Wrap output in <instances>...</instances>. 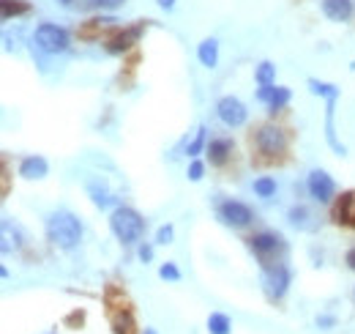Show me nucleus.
I'll return each instance as SVG.
<instances>
[{"instance_id": "obj_1", "label": "nucleus", "mask_w": 355, "mask_h": 334, "mask_svg": "<svg viewBox=\"0 0 355 334\" xmlns=\"http://www.w3.org/2000/svg\"><path fill=\"white\" fill-rule=\"evenodd\" d=\"M44 230H47L49 244L58 247V250H74L82 241V222H79L77 214H71L66 208L52 211L44 222Z\"/></svg>"}, {"instance_id": "obj_2", "label": "nucleus", "mask_w": 355, "mask_h": 334, "mask_svg": "<svg viewBox=\"0 0 355 334\" xmlns=\"http://www.w3.org/2000/svg\"><path fill=\"white\" fill-rule=\"evenodd\" d=\"M110 230L123 247H134L145 233V217L129 206H118L110 214Z\"/></svg>"}, {"instance_id": "obj_3", "label": "nucleus", "mask_w": 355, "mask_h": 334, "mask_svg": "<svg viewBox=\"0 0 355 334\" xmlns=\"http://www.w3.org/2000/svg\"><path fill=\"white\" fill-rule=\"evenodd\" d=\"M254 145L265 159H282L290 148V134H287V129H282L276 123H265L257 129Z\"/></svg>"}, {"instance_id": "obj_4", "label": "nucleus", "mask_w": 355, "mask_h": 334, "mask_svg": "<svg viewBox=\"0 0 355 334\" xmlns=\"http://www.w3.org/2000/svg\"><path fill=\"white\" fill-rule=\"evenodd\" d=\"M33 44L44 52V55H60L71 47V38H69V30L55 25V22H41L36 30H33Z\"/></svg>"}, {"instance_id": "obj_5", "label": "nucleus", "mask_w": 355, "mask_h": 334, "mask_svg": "<svg viewBox=\"0 0 355 334\" xmlns=\"http://www.w3.org/2000/svg\"><path fill=\"white\" fill-rule=\"evenodd\" d=\"M290 285H293V272H290V266L284 261H276L271 266H262V288H265L268 299H273V302L284 299L287 291H290Z\"/></svg>"}, {"instance_id": "obj_6", "label": "nucleus", "mask_w": 355, "mask_h": 334, "mask_svg": "<svg viewBox=\"0 0 355 334\" xmlns=\"http://www.w3.org/2000/svg\"><path fill=\"white\" fill-rule=\"evenodd\" d=\"M246 244H249V250L260 258V266H271V263H273L271 258H273L276 252H284V255H287V241H284L279 233H271V230H262V233L249 236Z\"/></svg>"}, {"instance_id": "obj_7", "label": "nucleus", "mask_w": 355, "mask_h": 334, "mask_svg": "<svg viewBox=\"0 0 355 334\" xmlns=\"http://www.w3.org/2000/svg\"><path fill=\"white\" fill-rule=\"evenodd\" d=\"M216 115L227 129H238L249 121V110L238 96H221L216 102Z\"/></svg>"}, {"instance_id": "obj_8", "label": "nucleus", "mask_w": 355, "mask_h": 334, "mask_svg": "<svg viewBox=\"0 0 355 334\" xmlns=\"http://www.w3.org/2000/svg\"><path fill=\"white\" fill-rule=\"evenodd\" d=\"M306 189H309V198L317 200L320 206H328V203H334V198H336V181H334L326 170H320V167L309 173Z\"/></svg>"}, {"instance_id": "obj_9", "label": "nucleus", "mask_w": 355, "mask_h": 334, "mask_svg": "<svg viewBox=\"0 0 355 334\" xmlns=\"http://www.w3.org/2000/svg\"><path fill=\"white\" fill-rule=\"evenodd\" d=\"M216 217H219L227 228H249V225L254 222L252 208H249L246 203H241V200H224V203H219Z\"/></svg>"}, {"instance_id": "obj_10", "label": "nucleus", "mask_w": 355, "mask_h": 334, "mask_svg": "<svg viewBox=\"0 0 355 334\" xmlns=\"http://www.w3.org/2000/svg\"><path fill=\"white\" fill-rule=\"evenodd\" d=\"M336 102H339V88H334V91H331V96H326V140H328V145L334 148V154L347 156V148L339 143V137H336V126H334V118H336Z\"/></svg>"}, {"instance_id": "obj_11", "label": "nucleus", "mask_w": 355, "mask_h": 334, "mask_svg": "<svg viewBox=\"0 0 355 334\" xmlns=\"http://www.w3.org/2000/svg\"><path fill=\"white\" fill-rule=\"evenodd\" d=\"M320 5L331 22H350L355 14V0H323Z\"/></svg>"}, {"instance_id": "obj_12", "label": "nucleus", "mask_w": 355, "mask_h": 334, "mask_svg": "<svg viewBox=\"0 0 355 334\" xmlns=\"http://www.w3.org/2000/svg\"><path fill=\"white\" fill-rule=\"evenodd\" d=\"M334 222L355 228V189L342 192V198L336 200V206H334Z\"/></svg>"}, {"instance_id": "obj_13", "label": "nucleus", "mask_w": 355, "mask_h": 334, "mask_svg": "<svg viewBox=\"0 0 355 334\" xmlns=\"http://www.w3.org/2000/svg\"><path fill=\"white\" fill-rule=\"evenodd\" d=\"M47 173H49V162L44 156H25L19 162V176L25 181H41L47 178Z\"/></svg>"}, {"instance_id": "obj_14", "label": "nucleus", "mask_w": 355, "mask_h": 334, "mask_svg": "<svg viewBox=\"0 0 355 334\" xmlns=\"http://www.w3.org/2000/svg\"><path fill=\"white\" fill-rule=\"evenodd\" d=\"M232 140L230 137H213L210 143H208V148H205V154H208V159H210V165H216V167H221L230 156H232Z\"/></svg>"}, {"instance_id": "obj_15", "label": "nucleus", "mask_w": 355, "mask_h": 334, "mask_svg": "<svg viewBox=\"0 0 355 334\" xmlns=\"http://www.w3.org/2000/svg\"><path fill=\"white\" fill-rule=\"evenodd\" d=\"M143 36V25H134V27H129V30H123V33H118L115 38H110V44H107V49L112 52V55H118V52H126L137 38Z\"/></svg>"}, {"instance_id": "obj_16", "label": "nucleus", "mask_w": 355, "mask_h": 334, "mask_svg": "<svg viewBox=\"0 0 355 334\" xmlns=\"http://www.w3.org/2000/svg\"><path fill=\"white\" fill-rule=\"evenodd\" d=\"M197 60L205 69H216V63H219V41L216 38H202L197 44Z\"/></svg>"}, {"instance_id": "obj_17", "label": "nucleus", "mask_w": 355, "mask_h": 334, "mask_svg": "<svg viewBox=\"0 0 355 334\" xmlns=\"http://www.w3.org/2000/svg\"><path fill=\"white\" fill-rule=\"evenodd\" d=\"M22 247V233L16 225H11L8 217H3V255H11Z\"/></svg>"}, {"instance_id": "obj_18", "label": "nucleus", "mask_w": 355, "mask_h": 334, "mask_svg": "<svg viewBox=\"0 0 355 334\" xmlns=\"http://www.w3.org/2000/svg\"><path fill=\"white\" fill-rule=\"evenodd\" d=\"M287 219H290V225L293 228H298V230H315V214L306 208V206H293L290 211H287Z\"/></svg>"}, {"instance_id": "obj_19", "label": "nucleus", "mask_w": 355, "mask_h": 334, "mask_svg": "<svg viewBox=\"0 0 355 334\" xmlns=\"http://www.w3.org/2000/svg\"><path fill=\"white\" fill-rule=\"evenodd\" d=\"M88 192H90V198H93V203H96L99 208H110V206L118 203V198H112V195L107 192V187L99 184V181H90V184H88Z\"/></svg>"}, {"instance_id": "obj_20", "label": "nucleus", "mask_w": 355, "mask_h": 334, "mask_svg": "<svg viewBox=\"0 0 355 334\" xmlns=\"http://www.w3.org/2000/svg\"><path fill=\"white\" fill-rule=\"evenodd\" d=\"M205 148H208V129H205V126H199V129H197V134H194V140L186 145V156H188V159H197Z\"/></svg>"}, {"instance_id": "obj_21", "label": "nucleus", "mask_w": 355, "mask_h": 334, "mask_svg": "<svg viewBox=\"0 0 355 334\" xmlns=\"http://www.w3.org/2000/svg\"><path fill=\"white\" fill-rule=\"evenodd\" d=\"M276 192H279V184H276V178H271V176H260V178L254 181V195H257V198L268 200V198H273Z\"/></svg>"}, {"instance_id": "obj_22", "label": "nucleus", "mask_w": 355, "mask_h": 334, "mask_svg": "<svg viewBox=\"0 0 355 334\" xmlns=\"http://www.w3.org/2000/svg\"><path fill=\"white\" fill-rule=\"evenodd\" d=\"M254 80H257V85H276V66L271 60H262L254 69Z\"/></svg>"}, {"instance_id": "obj_23", "label": "nucleus", "mask_w": 355, "mask_h": 334, "mask_svg": "<svg viewBox=\"0 0 355 334\" xmlns=\"http://www.w3.org/2000/svg\"><path fill=\"white\" fill-rule=\"evenodd\" d=\"M290 99H293V91L284 88V85H276V93H273V99L268 102V110H271V112H282V110L290 104Z\"/></svg>"}, {"instance_id": "obj_24", "label": "nucleus", "mask_w": 355, "mask_h": 334, "mask_svg": "<svg viewBox=\"0 0 355 334\" xmlns=\"http://www.w3.org/2000/svg\"><path fill=\"white\" fill-rule=\"evenodd\" d=\"M112 332L115 334H132L134 332V318L126 310H118L112 315Z\"/></svg>"}, {"instance_id": "obj_25", "label": "nucleus", "mask_w": 355, "mask_h": 334, "mask_svg": "<svg viewBox=\"0 0 355 334\" xmlns=\"http://www.w3.org/2000/svg\"><path fill=\"white\" fill-rule=\"evenodd\" d=\"M230 329H232V324H230V318L224 313H210L208 315V332L210 334H230Z\"/></svg>"}, {"instance_id": "obj_26", "label": "nucleus", "mask_w": 355, "mask_h": 334, "mask_svg": "<svg viewBox=\"0 0 355 334\" xmlns=\"http://www.w3.org/2000/svg\"><path fill=\"white\" fill-rule=\"evenodd\" d=\"M0 8H3V19L8 22L11 16H19V14H27V5L19 3V0H0Z\"/></svg>"}, {"instance_id": "obj_27", "label": "nucleus", "mask_w": 355, "mask_h": 334, "mask_svg": "<svg viewBox=\"0 0 355 334\" xmlns=\"http://www.w3.org/2000/svg\"><path fill=\"white\" fill-rule=\"evenodd\" d=\"M159 277H162V280H167V283H180V269H178L175 263H170V261H167V263H162V266H159Z\"/></svg>"}, {"instance_id": "obj_28", "label": "nucleus", "mask_w": 355, "mask_h": 334, "mask_svg": "<svg viewBox=\"0 0 355 334\" xmlns=\"http://www.w3.org/2000/svg\"><path fill=\"white\" fill-rule=\"evenodd\" d=\"M186 176H188V181H202V176H205V162H199V159H191V165H188V170H186Z\"/></svg>"}, {"instance_id": "obj_29", "label": "nucleus", "mask_w": 355, "mask_h": 334, "mask_svg": "<svg viewBox=\"0 0 355 334\" xmlns=\"http://www.w3.org/2000/svg\"><path fill=\"white\" fill-rule=\"evenodd\" d=\"M173 236H175V228H173V225H162V228L156 230V244L167 247V244H173Z\"/></svg>"}, {"instance_id": "obj_30", "label": "nucleus", "mask_w": 355, "mask_h": 334, "mask_svg": "<svg viewBox=\"0 0 355 334\" xmlns=\"http://www.w3.org/2000/svg\"><path fill=\"white\" fill-rule=\"evenodd\" d=\"M126 0H88V5L90 8H99V11H112V8H118V5H123Z\"/></svg>"}, {"instance_id": "obj_31", "label": "nucleus", "mask_w": 355, "mask_h": 334, "mask_svg": "<svg viewBox=\"0 0 355 334\" xmlns=\"http://www.w3.org/2000/svg\"><path fill=\"white\" fill-rule=\"evenodd\" d=\"M273 93H276V85H260L254 96H257V102H262V104H268V102L273 99Z\"/></svg>"}, {"instance_id": "obj_32", "label": "nucleus", "mask_w": 355, "mask_h": 334, "mask_svg": "<svg viewBox=\"0 0 355 334\" xmlns=\"http://www.w3.org/2000/svg\"><path fill=\"white\" fill-rule=\"evenodd\" d=\"M137 258H140L143 263H151V261H154V247H151V244H140V247H137Z\"/></svg>"}, {"instance_id": "obj_33", "label": "nucleus", "mask_w": 355, "mask_h": 334, "mask_svg": "<svg viewBox=\"0 0 355 334\" xmlns=\"http://www.w3.org/2000/svg\"><path fill=\"white\" fill-rule=\"evenodd\" d=\"M317 326L328 332V329H334V326H336V318H334V315H317Z\"/></svg>"}, {"instance_id": "obj_34", "label": "nucleus", "mask_w": 355, "mask_h": 334, "mask_svg": "<svg viewBox=\"0 0 355 334\" xmlns=\"http://www.w3.org/2000/svg\"><path fill=\"white\" fill-rule=\"evenodd\" d=\"M345 263H347V269H350V272H355V247H350V250H347V255H345Z\"/></svg>"}, {"instance_id": "obj_35", "label": "nucleus", "mask_w": 355, "mask_h": 334, "mask_svg": "<svg viewBox=\"0 0 355 334\" xmlns=\"http://www.w3.org/2000/svg\"><path fill=\"white\" fill-rule=\"evenodd\" d=\"M159 5H162V8H167V11H170V8H175V0H159Z\"/></svg>"}, {"instance_id": "obj_36", "label": "nucleus", "mask_w": 355, "mask_h": 334, "mask_svg": "<svg viewBox=\"0 0 355 334\" xmlns=\"http://www.w3.org/2000/svg\"><path fill=\"white\" fill-rule=\"evenodd\" d=\"M58 3H60V5H71L74 0H58Z\"/></svg>"}, {"instance_id": "obj_37", "label": "nucleus", "mask_w": 355, "mask_h": 334, "mask_svg": "<svg viewBox=\"0 0 355 334\" xmlns=\"http://www.w3.org/2000/svg\"><path fill=\"white\" fill-rule=\"evenodd\" d=\"M145 334H159L156 329H145Z\"/></svg>"}, {"instance_id": "obj_38", "label": "nucleus", "mask_w": 355, "mask_h": 334, "mask_svg": "<svg viewBox=\"0 0 355 334\" xmlns=\"http://www.w3.org/2000/svg\"><path fill=\"white\" fill-rule=\"evenodd\" d=\"M353 296H355V291H353Z\"/></svg>"}, {"instance_id": "obj_39", "label": "nucleus", "mask_w": 355, "mask_h": 334, "mask_svg": "<svg viewBox=\"0 0 355 334\" xmlns=\"http://www.w3.org/2000/svg\"><path fill=\"white\" fill-rule=\"evenodd\" d=\"M52 334H55V332H52Z\"/></svg>"}]
</instances>
